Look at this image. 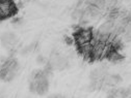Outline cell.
<instances>
[{"mask_svg":"<svg viewBox=\"0 0 131 98\" xmlns=\"http://www.w3.org/2000/svg\"><path fill=\"white\" fill-rule=\"evenodd\" d=\"M95 32L91 27H79L73 33V41L78 54L85 61H90Z\"/></svg>","mask_w":131,"mask_h":98,"instance_id":"6da1fadb","label":"cell"},{"mask_svg":"<svg viewBox=\"0 0 131 98\" xmlns=\"http://www.w3.org/2000/svg\"><path fill=\"white\" fill-rule=\"evenodd\" d=\"M51 70L48 69L46 67V69L44 70H36L34 71V73L31 74V79H30V91L43 95L45 94L48 89H49V72Z\"/></svg>","mask_w":131,"mask_h":98,"instance_id":"7a4b0ae2","label":"cell"},{"mask_svg":"<svg viewBox=\"0 0 131 98\" xmlns=\"http://www.w3.org/2000/svg\"><path fill=\"white\" fill-rule=\"evenodd\" d=\"M19 71V63L16 59H7L0 68V79L4 81H10L15 78Z\"/></svg>","mask_w":131,"mask_h":98,"instance_id":"3957f363","label":"cell"},{"mask_svg":"<svg viewBox=\"0 0 131 98\" xmlns=\"http://www.w3.org/2000/svg\"><path fill=\"white\" fill-rule=\"evenodd\" d=\"M19 12L15 0H0V21L8 20Z\"/></svg>","mask_w":131,"mask_h":98,"instance_id":"277c9868","label":"cell"},{"mask_svg":"<svg viewBox=\"0 0 131 98\" xmlns=\"http://www.w3.org/2000/svg\"><path fill=\"white\" fill-rule=\"evenodd\" d=\"M68 66V59L58 52H53L49 58L47 68L52 70H63Z\"/></svg>","mask_w":131,"mask_h":98,"instance_id":"5b68a950","label":"cell"},{"mask_svg":"<svg viewBox=\"0 0 131 98\" xmlns=\"http://www.w3.org/2000/svg\"><path fill=\"white\" fill-rule=\"evenodd\" d=\"M1 43L2 45L7 48V50H12L16 46L17 44V41H18V38L14 33H10V32H6V33L2 34L1 35Z\"/></svg>","mask_w":131,"mask_h":98,"instance_id":"8992f818","label":"cell"},{"mask_svg":"<svg viewBox=\"0 0 131 98\" xmlns=\"http://www.w3.org/2000/svg\"><path fill=\"white\" fill-rule=\"evenodd\" d=\"M122 81V77L119 74H106L104 79V86L107 87H116Z\"/></svg>","mask_w":131,"mask_h":98,"instance_id":"52a82bcc","label":"cell"}]
</instances>
